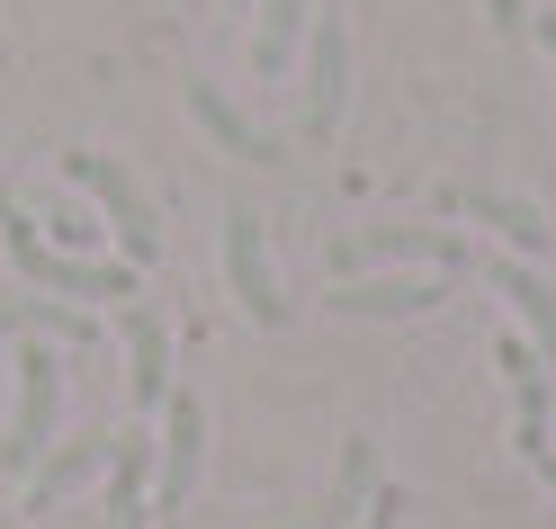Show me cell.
I'll use <instances>...</instances> for the list:
<instances>
[{
	"instance_id": "6da1fadb",
	"label": "cell",
	"mask_w": 556,
	"mask_h": 529,
	"mask_svg": "<svg viewBox=\"0 0 556 529\" xmlns=\"http://www.w3.org/2000/svg\"><path fill=\"white\" fill-rule=\"evenodd\" d=\"M63 180H73L90 206H99V234L126 252V269H153L162 261V216H153V198H144V180L117 162V153H90V144H73L63 153Z\"/></svg>"
},
{
	"instance_id": "7a4b0ae2",
	"label": "cell",
	"mask_w": 556,
	"mask_h": 529,
	"mask_svg": "<svg viewBox=\"0 0 556 529\" xmlns=\"http://www.w3.org/2000/svg\"><path fill=\"white\" fill-rule=\"evenodd\" d=\"M10 431H0V476H37L63 421V350L54 341H10Z\"/></svg>"
},
{
	"instance_id": "3957f363",
	"label": "cell",
	"mask_w": 556,
	"mask_h": 529,
	"mask_svg": "<svg viewBox=\"0 0 556 529\" xmlns=\"http://www.w3.org/2000/svg\"><path fill=\"white\" fill-rule=\"evenodd\" d=\"M0 242H10V269L37 297H117V305L135 297V269L126 261H73V252H54L46 225L27 216V206H10V198H0Z\"/></svg>"
},
{
	"instance_id": "277c9868",
	"label": "cell",
	"mask_w": 556,
	"mask_h": 529,
	"mask_svg": "<svg viewBox=\"0 0 556 529\" xmlns=\"http://www.w3.org/2000/svg\"><path fill=\"white\" fill-rule=\"evenodd\" d=\"M359 269H440V278H458V269H476V242L448 234V225H368V234L332 242V278H359Z\"/></svg>"
},
{
	"instance_id": "5b68a950",
	"label": "cell",
	"mask_w": 556,
	"mask_h": 529,
	"mask_svg": "<svg viewBox=\"0 0 556 529\" xmlns=\"http://www.w3.org/2000/svg\"><path fill=\"white\" fill-rule=\"evenodd\" d=\"M216 269H225V297L252 314L261 332L288 324V297H278V269H269V234L252 206H225V242H216Z\"/></svg>"
},
{
	"instance_id": "8992f818",
	"label": "cell",
	"mask_w": 556,
	"mask_h": 529,
	"mask_svg": "<svg viewBox=\"0 0 556 529\" xmlns=\"http://www.w3.org/2000/svg\"><path fill=\"white\" fill-rule=\"evenodd\" d=\"M341 109H351V27H341V18H315V27H305V99H296L305 144H332V135H341Z\"/></svg>"
},
{
	"instance_id": "52a82bcc",
	"label": "cell",
	"mask_w": 556,
	"mask_h": 529,
	"mask_svg": "<svg viewBox=\"0 0 556 529\" xmlns=\"http://www.w3.org/2000/svg\"><path fill=\"white\" fill-rule=\"evenodd\" d=\"M332 314H359V324H404V314H440L448 305V278L440 269H359V278H332Z\"/></svg>"
},
{
	"instance_id": "ba28073f",
	"label": "cell",
	"mask_w": 556,
	"mask_h": 529,
	"mask_svg": "<svg viewBox=\"0 0 556 529\" xmlns=\"http://www.w3.org/2000/svg\"><path fill=\"white\" fill-rule=\"evenodd\" d=\"M206 467V404L189 395V386H170L162 395V476H153V512H180L189 484Z\"/></svg>"
},
{
	"instance_id": "9c48e42d",
	"label": "cell",
	"mask_w": 556,
	"mask_h": 529,
	"mask_svg": "<svg viewBox=\"0 0 556 529\" xmlns=\"http://www.w3.org/2000/svg\"><path fill=\"white\" fill-rule=\"evenodd\" d=\"M117 341H126V404L153 413L170 395V324H162L144 297H126L117 305Z\"/></svg>"
},
{
	"instance_id": "30bf717a",
	"label": "cell",
	"mask_w": 556,
	"mask_h": 529,
	"mask_svg": "<svg viewBox=\"0 0 556 529\" xmlns=\"http://www.w3.org/2000/svg\"><path fill=\"white\" fill-rule=\"evenodd\" d=\"M484 269V288H494L511 314H520V332H530V350H539V360H556V288H547V278L530 269V261H476Z\"/></svg>"
},
{
	"instance_id": "8fae6325",
	"label": "cell",
	"mask_w": 556,
	"mask_h": 529,
	"mask_svg": "<svg viewBox=\"0 0 556 529\" xmlns=\"http://www.w3.org/2000/svg\"><path fill=\"white\" fill-rule=\"evenodd\" d=\"M448 216H467V225H484V234H503L520 261H539L547 252V216L530 198H503V189H448Z\"/></svg>"
},
{
	"instance_id": "7c38bea8",
	"label": "cell",
	"mask_w": 556,
	"mask_h": 529,
	"mask_svg": "<svg viewBox=\"0 0 556 529\" xmlns=\"http://www.w3.org/2000/svg\"><path fill=\"white\" fill-rule=\"evenodd\" d=\"M494 368L511 377V395H520V457L547 449V413H556V395H547V360L530 350V332H503V341H494Z\"/></svg>"
},
{
	"instance_id": "4fadbf2b",
	"label": "cell",
	"mask_w": 556,
	"mask_h": 529,
	"mask_svg": "<svg viewBox=\"0 0 556 529\" xmlns=\"http://www.w3.org/2000/svg\"><path fill=\"white\" fill-rule=\"evenodd\" d=\"M0 332H10V341H54V350H90V341H99V324H90L81 305L37 297V288H27V297H0Z\"/></svg>"
},
{
	"instance_id": "5bb4252c",
	"label": "cell",
	"mask_w": 556,
	"mask_h": 529,
	"mask_svg": "<svg viewBox=\"0 0 556 529\" xmlns=\"http://www.w3.org/2000/svg\"><path fill=\"white\" fill-rule=\"evenodd\" d=\"M180 99H189V117L206 126V144H225L233 162H278V144H269V135L242 117V109H233V99L206 81V73H189V81H180Z\"/></svg>"
},
{
	"instance_id": "9a60e30c",
	"label": "cell",
	"mask_w": 556,
	"mask_h": 529,
	"mask_svg": "<svg viewBox=\"0 0 556 529\" xmlns=\"http://www.w3.org/2000/svg\"><path fill=\"white\" fill-rule=\"evenodd\" d=\"M99 467H109V440H90V431H81V440H54V449L37 457V476H27V512H54L63 493H81Z\"/></svg>"
},
{
	"instance_id": "2e32d148",
	"label": "cell",
	"mask_w": 556,
	"mask_h": 529,
	"mask_svg": "<svg viewBox=\"0 0 556 529\" xmlns=\"http://www.w3.org/2000/svg\"><path fill=\"white\" fill-rule=\"evenodd\" d=\"M305 27H315V18H305V0H252V73L261 81H288Z\"/></svg>"
},
{
	"instance_id": "e0dca14e",
	"label": "cell",
	"mask_w": 556,
	"mask_h": 529,
	"mask_svg": "<svg viewBox=\"0 0 556 529\" xmlns=\"http://www.w3.org/2000/svg\"><path fill=\"white\" fill-rule=\"evenodd\" d=\"M359 503H377V440H368V431H359V440H341V476H332L324 512L305 520V529H351Z\"/></svg>"
},
{
	"instance_id": "ac0fdd59",
	"label": "cell",
	"mask_w": 556,
	"mask_h": 529,
	"mask_svg": "<svg viewBox=\"0 0 556 529\" xmlns=\"http://www.w3.org/2000/svg\"><path fill=\"white\" fill-rule=\"evenodd\" d=\"M144 484H153V440H109V520L144 529Z\"/></svg>"
},
{
	"instance_id": "d6986e66",
	"label": "cell",
	"mask_w": 556,
	"mask_h": 529,
	"mask_svg": "<svg viewBox=\"0 0 556 529\" xmlns=\"http://www.w3.org/2000/svg\"><path fill=\"white\" fill-rule=\"evenodd\" d=\"M395 512H404V493H387V484H377V503H368L351 529H395Z\"/></svg>"
},
{
	"instance_id": "ffe728a7",
	"label": "cell",
	"mask_w": 556,
	"mask_h": 529,
	"mask_svg": "<svg viewBox=\"0 0 556 529\" xmlns=\"http://www.w3.org/2000/svg\"><path fill=\"white\" fill-rule=\"evenodd\" d=\"M484 18H494V37H511V27L530 18V0H484Z\"/></svg>"
},
{
	"instance_id": "44dd1931",
	"label": "cell",
	"mask_w": 556,
	"mask_h": 529,
	"mask_svg": "<svg viewBox=\"0 0 556 529\" xmlns=\"http://www.w3.org/2000/svg\"><path fill=\"white\" fill-rule=\"evenodd\" d=\"M539 46H547V63H556V10H539Z\"/></svg>"
},
{
	"instance_id": "7402d4cb",
	"label": "cell",
	"mask_w": 556,
	"mask_h": 529,
	"mask_svg": "<svg viewBox=\"0 0 556 529\" xmlns=\"http://www.w3.org/2000/svg\"><path fill=\"white\" fill-rule=\"evenodd\" d=\"M530 467H539V476H547V484H556V449H530Z\"/></svg>"
},
{
	"instance_id": "603a6c76",
	"label": "cell",
	"mask_w": 556,
	"mask_h": 529,
	"mask_svg": "<svg viewBox=\"0 0 556 529\" xmlns=\"http://www.w3.org/2000/svg\"><path fill=\"white\" fill-rule=\"evenodd\" d=\"M0 529H27V520H18V512H0Z\"/></svg>"
},
{
	"instance_id": "cb8c5ba5",
	"label": "cell",
	"mask_w": 556,
	"mask_h": 529,
	"mask_svg": "<svg viewBox=\"0 0 556 529\" xmlns=\"http://www.w3.org/2000/svg\"><path fill=\"white\" fill-rule=\"evenodd\" d=\"M225 10H233V0H225Z\"/></svg>"
}]
</instances>
